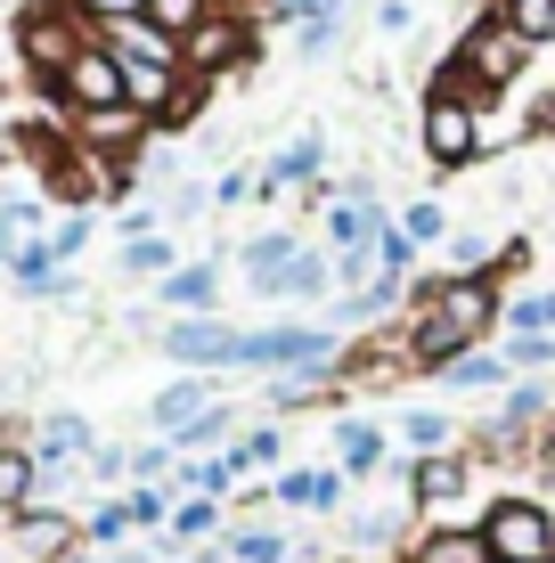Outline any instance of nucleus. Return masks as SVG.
Listing matches in <instances>:
<instances>
[{"instance_id": "nucleus-28", "label": "nucleus", "mask_w": 555, "mask_h": 563, "mask_svg": "<svg viewBox=\"0 0 555 563\" xmlns=\"http://www.w3.org/2000/svg\"><path fill=\"white\" fill-rule=\"evenodd\" d=\"M507 335H555V286H540V295H514V302H507Z\"/></svg>"}, {"instance_id": "nucleus-1", "label": "nucleus", "mask_w": 555, "mask_h": 563, "mask_svg": "<svg viewBox=\"0 0 555 563\" xmlns=\"http://www.w3.org/2000/svg\"><path fill=\"white\" fill-rule=\"evenodd\" d=\"M499 319H507V302L490 278H425L417 286V327H409V367L442 376L449 360L482 352V335Z\"/></svg>"}, {"instance_id": "nucleus-9", "label": "nucleus", "mask_w": 555, "mask_h": 563, "mask_svg": "<svg viewBox=\"0 0 555 563\" xmlns=\"http://www.w3.org/2000/svg\"><path fill=\"white\" fill-rule=\"evenodd\" d=\"M319 172H328V140H319V131H295V140L262 164L254 197H278V188H319Z\"/></svg>"}, {"instance_id": "nucleus-37", "label": "nucleus", "mask_w": 555, "mask_h": 563, "mask_svg": "<svg viewBox=\"0 0 555 563\" xmlns=\"http://www.w3.org/2000/svg\"><path fill=\"white\" fill-rule=\"evenodd\" d=\"M507 367H555V335H507Z\"/></svg>"}, {"instance_id": "nucleus-38", "label": "nucleus", "mask_w": 555, "mask_h": 563, "mask_svg": "<svg viewBox=\"0 0 555 563\" xmlns=\"http://www.w3.org/2000/svg\"><path fill=\"white\" fill-rule=\"evenodd\" d=\"M90 25H123V16H147V0H74Z\"/></svg>"}, {"instance_id": "nucleus-6", "label": "nucleus", "mask_w": 555, "mask_h": 563, "mask_svg": "<svg viewBox=\"0 0 555 563\" xmlns=\"http://www.w3.org/2000/svg\"><path fill=\"white\" fill-rule=\"evenodd\" d=\"M57 107L82 123V114H114V107H131L123 99V66H114V49H82L66 66V82H57Z\"/></svg>"}, {"instance_id": "nucleus-39", "label": "nucleus", "mask_w": 555, "mask_h": 563, "mask_svg": "<svg viewBox=\"0 0 555 563\" xmlns=\"http://www.w3.org/2000/svg\"><path fill=\"white\" fill-rule=\"evenodd\" d=\"M278 16H295V25H311V16H343V0H270Z\"/></svg>"}, {"instance_id": "nucleus-16", "label": "nucleus", "mask_w": 555, "mask_h": 563, "mask_svg": "<svg viewBox=\"0 0 555 563\" xmlns=\"http://www.w3.org/2000/svg\"><path fill=\"white\" fill-rule=\"evenodd\" d=\"M90 450H99V441H90V417H49L42 424V433H33V457H42V474H57V465H66V457H90Z\"/></svg>"}, {"instance_id": "nucleus-11", "label": "nucleus", "mask_w": 555, "mask_h": 563, "mask_svg": "<svg viewBox=\"0 0 555 563\" xmlns=\"http://www.w3.org/2000/svg\"><path fill=\"white\" fill-rule=\"evenodd\" d=\"M328 295H335V254H319V245H302V254L262 286V302H328Z\"/></svg>"}, {"instance_id": "nucleus-18", "label": "nucleus", "mask_w": 555, "mask_h": 563, "mask_svg": "<svg viewBox=\"0 0 555 563\" xmlns=\"http://www.w3.org/2000/svg\"><path fill=\"white\" fill-rule=\"evenodd\" d=\"M409 563H499V555H490L482 531H457V522H449V531H425V539H417Z\"/></svg>"}, {"instance_id": "nucleus-13", "label": "nucleus", "mask_w": 555, "mask_h": 563, "mask_svg": "<svg viewBox=\"0 0 555 563\" xmlns=\"http://www.w3.org/2000/svg\"><path fill=\"white\" fill-rule=\"evenodd\" d=\"M99 49H114V57H140V66H180V42H171V33H156L147 16L99 25ZM180 74H188V66H180Z\"/></svg>"}, {"instance_id": "nucleus-15", "label": "nucleus", "mask_w": 555, "mask_h": 563, "mask_svg": "<svg viewBox=\"0 0 555 563\" xmlns=\"http://www.w3.org/2000/svg\"><path fill=\"white\" fill-rule=\"evenodd\" d=\"M204 409H213V384H204V376H180V384H164V393H156V409H147V417H156V433L171 441V433H188Z\"/></svg>"}, {"instance_id": "nucleus-25", "label": "nucleus", "mask_w": 555, "mask_h": 563, "mask_svg": "<svg viewBox=\"0 0 555 563\" xmlns=\"http://www.w3.org/2000/svg\"><path fill=\"white\" fill-rule=\"evenodd\" d=\"M499 16L523 33V49H547L555 42V0H499Z\"/></svg>"}, {"instance_id": "nucleus-3", "label": "nucleus", "mask_w": 555, "mask_h": 563, "mask_svg": "<svg viewBox=\"0 0 555 563\" xmlns=\"http://www.w3.org/2000/svg\"><path fill=\"white\" fill-rule=\"evenodd\" d=\"M523 66H531V49H523V33H514L499 9H490V16H474V25H466V42L449 49L457 90H474V99H499V90H507Z\"/></svg>"}, {"instance_id": "nucleus-40", "label": "nucleus", "mask_w": 555, "mask_h": 563, "mask_svg": "<svg viewBox=\"0 0 555 563\" xmlns=\"http://www.w3.org/2000/svg\"><path fill=\"white\" fill-rule=\"evenodd\" d=\"M352 539H359V548H385V539H392V515H352Z\"/></svg>"}, {"instance_id": "nucleus-44", "label": "nucleus", "mask_w": 555, "mask_h": 563, "mask_svg": "<svg viewBox=\"0 0 555 563\" xmlns=\"http://www.w3.org/2000/svg\"><path fill=\"white\" fill-rule=\"evenodd\" d=\"M107 563H147V555H107Z\"/></svg>"}, {"instance_id": "nucleus-27", "label": "nucleus", "mask_w": 555, "mask_h": 563, "mask_svg": "<svg viewBox=\"0 0 555 563\" xmlns=\"http://www.w3.org/2000/svg\"><path fill=\"white\" fill-rule=\"evenodd\" d=\"M213 16V0H147V25L156 33H171V42H188V33Z\"/></svg>"}, {"instance_id": "nucleus-10", "label": "nucleus", "mask_w": 555, "mask_h": 563, "mask_svg": "<svg viewBox=\"0 0 555 563\" xmlns=\"http://www.w3.org/2000/svg\"><path fill=\"white\" fill-rule=\"evenodd\" d=\"M343 482H352L343 465H286L270 498H278V507H302V515H335L343 507Z\"/></svg>"}, {"instance_id": "nucleus-5", "label": "nucleus", "mask_w": 555, "mask_h": 563, "mask_svg": "<svg viewBox=\"0 0 555 563\" xmlns=\"http://www.w3.org/2000/svg\"><path fill=\"white\" fill-rule=\"evenodd\" d=\"M474 531L490 539V555H499V563H555V515L540 507V498H514V490L490 498Z\"/></svg>"}, {"instance_id": "nucleus-20", "label": "nucleus", "mask_w": 555, "mask_h": 563, "mask_svg": "<svg viewBox=\"0 0 555 563\" xmlns=\"http://www.w3.org/2000/svg\"><path fill=\"white\" fill-rule=\"evenodd\" d=\"M442 384L449 393H499V384H514V367H507V352H466L442 367Z\"/></svg>"}, {"instance_id": "nucleus-31", "label": "nucleus", "mask_w": 555, "mask_h": 563, "mask_svg": "<svg viewBox=\"0 0 555 563\" xmlns=\"http://www.w3.org/2000/svg\"><path fill=\"white\" fill-rule=\"evenodd\" d=\"M400 229H409V245H442L449 238V212L433 205V197H417L409 212H400Z\"/></svg>"}, {"instance_id": "nucleus-12", "label": "nucleus", "mask_w": 555, "mask_h": 563, "mask_svg": "<svg viewBox=\"0 0 555 563\" xmlns=\"http://www.w3.org/2000/svg\"><path fill=\"white\" fill-rule=\"evenodd\" d=\"M156 302L164 310H180V319H213V302H221V269L213 262H180L171 278L156 286Z\"/></svg>"}, {"instance_id": "nucleus-26", "label": "nucleus", "mask_w": 555, "mask_h": 563, "mask_svg": "<svg viewBox=\"0 0 555 563\" xmlns=\"http://www.w3.org/2000/svg\"><path fill=\"white\" fill-rule=\"evenodd\" d=\"M400 433H409V450H425V457L457 450V424H449L442 409H409V417H400Z\"/></svg>"}, {"instance_id": "nucleus-8", "label": "nucleus", "mask_w": 555, "mask_h": 563, "mask_svg": "<svg viewBox=\"0 0 555 563\" xmlns=\"http://www.w3.org/2000/svg\"><path fill=\"white\" fill-rule=\"evenodd\" d=\"M237 343H245V327H221V319H171L164 327V360H180L188 376L237 367Z\"/></svg>"}, {"instance_id": "nucleus-42", "label": "nucleus", "mask_w": 555, "mask_h": 563, "mask_svg": "<svg viewBox=\"0 0 555 563\" xmlns=\"http://www.w3.org/2000/svg\"><path fill=\"white\" fill-rule=\"evenodd\" d=\"M409 25H417L409 0H376V33H409Z\"/></svg>"}, {"instance_id": "nucleus-22", "label": "nucleus", "mask_w": 555, "mask_h": 563, "mask_svg": "<svg viewBox=\"0 0 555 563\" xmlns=\"http://www.w3.org/2000/svg\"><path fill=\"white\" fill-rule=\"evenodd\" d=\"M335 457H343V474H376V465H385V433H376V424H359V417H343L335 424Z\"/></svg>"}, {"instance_id": "nucleus-23", "label": "nucleus", "mask_w": 555, "mask_h": 563, "mask_svg": "<svg viewBox=\"0 0 555 563\" xmlns=\"http://www.w3.org/2000/svg\"><path fill=\"white\" fill-rule=\"evenodd\" d=\"M400 295H409V278H376V286H359V295H343V302H335V327H368V319H385V310H400Z\"/></svg>"}, {"instance_id": "nucleus-33", "label": "nucleus", "mask_w": 555, "mask_h": 563, "mask_svg": "<svg viewBox=\"0 0 555 563\" xmlns=\"http://www.w3.org/2000/svg\"><path fill=\"white\" fill-rule=\"evenodd\" d=\"M295 49L311 57V66H319V57H335V49H343V16H311V25L295 33Z\"/></svg>"}, {"instance_id": "nucleus-14", "label": "nucleus", "mask_w": 555, "mask_h": 563, "mask_svg": "<svg viewBox=\"0 0 555 563\" xmlns=\"http://www.w3.org/2000/svg\"><path fill=\"white\" fill-rule=\"evenodd\" d=\"M457 490H466V457H457V450L409 465V507H449Z\"/></svg>"}, {"instance_id": "nucleus-35", "label": "nucleus", "mask_w": 555, "mask_h": 563, "mask_svg": "<svg viewBox=\"0 0 555 563\" xmlns=\"http://www.w3.org/2000/svg\"><path fill=\"white\" fill-rule=\"evenodd\" d=\"M229 450H237V465H270V457L286 450V433H278V424H254V433L229 441Z\"/></svg>"}, {"instance_id": "nucleus-29", "label": "nucleus", "mask_w": 555, "mask_h": 563, "mask_svg": "<svg viewBox=\"0 0 555 563\" xmlns=\"http://www.w3.org/2000/svg\"><path fill=\"white\" fill-rule=\"evenodd\" d=\"M213 522H221V498H180V507H171V548L213 539Z\"/></svg>"}, {"instance_id": "nucleus-7", "label": "nucleus", "mask_w": 555, "mask_h": 563, "mask_svg": "<svg viewBox=\"0 0 555 563\" xmlns=\"http://www.w3.org/2000/svg\"><path fill=\"white\" fill-rule=\"evenodd\" d=\"M245 57H254V25H245V16H204V25L180 42V66H188V82H213V74L245 66Z\"/></svg>"}, {"instance_id": "nucleus-43", "label": "nucleus", "mask_w": 555, "mask_h": 563, "mask_svg": "<svg viewBox=\"0 0 555 563\" xmlns=\"http://www.w3.org/2000/svg\"><path fill=\"white\" fill-rule=\"evenodd\" d=\"M180 563H229V548H188Z\"/></svg>"}, {"instance_id": "nucleus-34", "label": "nucleus", "mask_w": 555, "mask_h": 563, "mask_svg": "<svg viewBox=\"0 0 555 563\" xmlns=\"http://www.w3.org/2000/svg\"><path fill=\"white\" fill-rule=\"evenodd\" d=\"M123 507H131V522H147V531H156V522H171V490H164V482H140Z\"/></svg>"}, {"instance_id": "nucleus-17", "label": "nucleus", "mask_w": 555, "mask_h": 563, "mask_svg": "<svg viewBox=\"0 0 555 563\" xmlns=\"http://www.w3.org/2000/svg\"><path fill=\"white\" fill-rule=\"evenodd\" d=\"M16 548H25V563H49V555L74 548V522L49 515V507H25V515H16Z\"/></svg>"}, {"instance_id": "nucleus-30", "label": "nucleus", "mask_w": 555, "mask_h": 563, "mask_svg": "<svg viewBox=\"0 0 555 563\" xmlns=\"http://www.w3.org/2000/svg\"><path fill=\"white\" fill-rule=\"evenodd\" d=\"M123 269H131V278H171V269H180V262H171V238H131L123 245Z\"/></svg>"}, {"instance_id": "nucleus-2", "label": "nucleus", "mask_w": 555, "mask_h": 563, "mask_svg": "<svg viewBox=\"0 0 555 563\" xmlns=\"http://www.w3.org/2000/svg\"><path fill=\"white\" fill-rule=\"evenodd\" d=\"M16 49H25V66L57 90L74 57H82V49H99V25H90V16L74 9V0H33V9L16 16Z\"/></svg>"}, {"instance_id": "nucleus-4", "label": "nucleus", "mask_w": 555, "mask_h": 563, "mask_svg": "<svg viewBox=\"0 0 555 563\" xmlns=\"http://www.w3.org/2000/svg\"><path fill=\"white\" fill-rule=\"evenodd\" d=\"M482 107L490 99H474V90H457V74L442 66V82H433V99H425V155H433V172H466L474 155H482Z\"/></svg>"}, {"instance_id": "nucleus-24", "label": "nucleus", "mask_w": 555, "mask_h": 563, "mask_svg": "<svg viewBox=\"0 0 555 563\" xmlns=\"http://www.w3.org/2000/svg\"><path fill=\"white\" fill-rule=\"evenodd\" d=\"M229 563H295V539L270 531V522H245V531L229 539Z\"/></svg>"}, {"instance_id": "nucleus-32", "label": "nucleus", "mask_w": 555, "mask_h": 563, "mask_svg": "<svg viewBox=\"0 0 555 563\" xmlns=\"http://www.w3.org/2000/svg\"><path fill=\"white\" fill-rule=\"evenodd\" d=\"M229 424H237V417H229L221 400H213V409L188 424V433H171V450H180V457H188V450H213V441H229Z\"/></svg>"}, {"instance_id": "nucleus-21", "label": "nucleus", "mask_w": 555, "mask_h": 563, "mask_svg": "<svg viewBox=\"0 0 555 563\" xmlns=\"http://www.w3.org/2000/svg\"><path fill=\"white\" fill-rule=\"evenodd\" d=\"M42 490V457L33 450H0V515H25Z\"/></svg>"}, {"instance_id": "nucleus-41", "label": "nucleus", "mask_w": 555, "mask_h": 563, "mask_svg": "<svg viewBox=\"0 0 555 563\" xmlns=\"http://www.w3.org/2000/svg\"><path fill=\"white\" fill-rule=\"evenodd\" d=\"M123 531H131V507H99V515H90V539H99V548L123 539Z\"/></svg>"}, {"instance_id": "nucleus-36", "label": "nucleus", "mask_w": 555, "mask_h": 563, "mask_svg": "<svg viewBox=\"0 0 555 563\" xmlns=\"http://www.w3.org/2000/svg\"><path fill=\"white\" fill-rule=\"evenodd\" d=\"M82 245H90V212H66V221L49 229V254H57V262H74Z\"/></svg>"}, {"instance_id": "nucleus-19", "label": "nucleus", "mask_w": 555, "mask_h": 563, "mask_svg": "<svg viewBox=\"0 0 555 563\" xmlns=\"http://www.w3.org/2000/svg\"><path fill=\"white\" fill-rule=\"evenodd\" d=\"M295 254H302L295 229H262V238H245V254H237V262H245V278H254V295H262V286H270Z\"/></svg>"}]
</instances>
